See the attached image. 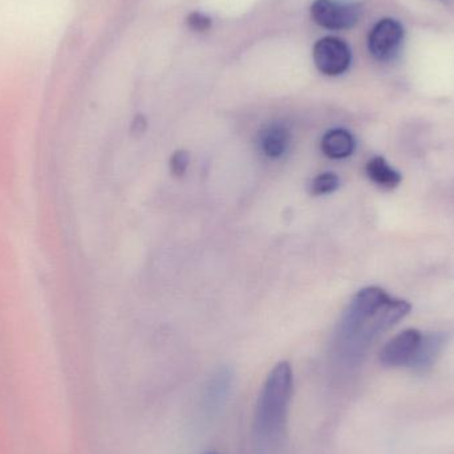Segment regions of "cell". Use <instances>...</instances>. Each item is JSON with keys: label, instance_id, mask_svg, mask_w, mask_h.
<instances>
[{"label": "cell", "instance_id": "6da1fadb", "mask_svg": "<svg viewBox=\"0 0 454 454\" xmlns=\"http://www.w3.org/2000/svg\"><path fill=\"white\" fill-rule=\"evenodd\" d=\"M410 309L407 301L389 298L381 288H364L355 296L341 323L339 331L341 349L349 356H357L373 336L396 325Z\"/></svg>", "mask_w": 454, "mask_h": 454}, {"label": "cell", "instance_id": "7a4b0ae2", "mask_svg": "<svg viewBox=\"0 0 454 454\" xmlns=\"http://www.w3.org/2000/svg\"><path fill=\"white\" fill-rule=\"evenodd\" d=\"M293 388V368L287 362L278 363L267 376L256 403L254 434L262 452H275L282 444Z\"/></svg>", "mask_w": 454, "mask_h": 454}, {"label": "cell", "instance_id": "3957f363", "mask_svg": "<svg viewBox=\"0 0 454 454\" xmlns=\"http://www.w3.org/2000/svg\"><path fill=\"white\" fill-rule=\"evenodd\" d=\"M362 11L359 5L340 0H315L311 5V18L317 26L333 31L348 29L356 26Z\"/></svg>", "mask_w": 454, "mask_h": 454}, {"label": "cell", "instance_id": "277c9868", "mask_svg": "<svg viewBox=\"0 0 454 454\" xmlns=\"http://www.w3.org/2000/svg\"><path fill=\"white\" fill-rule=\"evenodd\" d=\"M404 42V28L395 19L379 20L368 35V50L379 61H389L396 58Z\"/></svg>", "mask_w": 454, "mask_h": 454}, {"label": "cell", "instance_id": "5b68a950", "mask_svg": "<svg viewBox=\"0 0 454 454\" xmlns=\"http://www.w3.org/2000/svg\"><path fill=\"white\" fill-rule=\"evenodd\" d=\"M315 66L325 76H339L351 66V50L344 40L325 36L315 44L312 51Z\"/></svg>", "mask_w": 454, "mask_h": 454}, {"label": "cell", "instance_id": "8992f818", "mask_svg": "<svg viewBox=\"0 0 454 454\" xmlns=\"http://www.w3.org/2000/svg\"><path fill=\"white\" fill-rule=\"evenodd\" d=\"M423 335L418 330H407L395 336L380 352L381 364L386 367H403L412 364L420 347Z\"/></svg>", "mask_w": 454, "mask_h": 454}, {"label": "cell", "instance_id": "52a82bcc", "mask_svg": "<svg viewBox=\"0 0 454 454\" xmlns=\"http://www.w3.org/2000/svg\"><path fill=\"white\" fill-rule=\"evenodd\" d=\"M232 387V372L229 368L218 371L209 383L204 396V408L207 412L215 413L225 405Z\"/></svg>", "mask_w": 454, "mask_h": 454}, {"label": "cell", "instance_id": "ba28073f", "mask_svg": "<svg viewBox=\"0 0 454 454\" xmlns=\"http://www.w3.org/2000/svg\"><path fill=\"white\" fill-rule=\"evenodd\" d=\"M261 149L269 159H279L287 152L291 133L286 125L274 122L267 125L261 133Z\"/></svg>", "mask_w": 454, "mask_h": 454}, {"label": "cell", "instance_id": "9c48e42d", "mask_svg": "<svg viewBox=\"0 0 454 454\" xmlns=\"http://www.w3.org/2000/svg\"><path fill=\"white\" fill-rule=\"evenodd\" d=\"M354 149V136L346 129L328 130L322 140L323 153L330 159H346L351 156Z\"/></svg>", "mask_w": 454, "mask_h": 454}, {"label": "cell", "instance_id": "30bf717a", "mask_svg": "<svg viewBox=\"0 0 454 454\" xmlns=\"http://www.w3.org/2000/svg\"><path fill=\"white\" fill-rule=\"evenodd\" d=\"M368 177L378 184V185L384 186V188H395L399 185L402 181V176L392 169L386 160L381 157H373L367 164Z\"/></svg>", "mask_w": 454, "mask_h": 454}, {"label": "cell", "instance_id": "8fae6325", "mask_svg": "<svg viewBox=\"0 0 454 454\" xmlns=\"http://www.w3.org/2000/svg\"><path fill=\"white\" fill-rule=\"evenodd\" d=\"M442 346V340L440 336L431 335L426 336V338L423 336L418 354H416L415 360H413L411 367L415 368V370H427V368L431 367L432 363L439 355Z\"/></svg>", "mask_w": 454, "mask_h": 454}, {"label": "cell", "instance_id": "7c38bea8", "mask_svg": "<svg viewBox=\"0 0 454 454\" xmlns=\"http://www.w3.org/2000/svg\"><path fill=\"white\" fill-rule=\"evenodd\" d=\"M340 185L338 176L335 173H322L312 180L309 192L314 196H325L333 193Z\"/></svg>", "mask_w": 454, "mask_h": 454}, {"label": "cell", "instance_id": "4fadbf2b", "mask_svg": "<svg viewBox=\"0 0 454 454\" xmlns=\"http://www.w3.org/2000/svg\"><path fill=\"white\" fill-rule=\"evenodd\" d=\"M189 162H191V156H189L188 152H176L170 159V170H172L173 175L180 177V176L185 175Z\"/></svg>", "mask_w": 454, "mask_h": 454}, {"label": "cell", "instance_id": "5bb4252c", "mask_svg": "<svg viewBox=\"0 0 454 454\" xmlns=\"http://www.w3.org/2000/svg\"><path fill=\"white\" fill-rule=\"evenodd\" d=\"M188 24L193 31L205 32L210 28V19L200 12H193L188 18Z\"/></svg>", "mask_w": 454, "mask_h": 454}, {"label": "cell", "instance_id": "9a60e30c", "mask_svg": "<svg viewBox=\"0 0 454 454\" xmlns=\"http://www.w3.org/2000/svg\"><path fill=\"white\" fill-rule=\"evenodd\" d=\"M207 454H215V453H207Z\"/></svg>", "mask_w": 454, "mask_h": 454}]
</instances>
